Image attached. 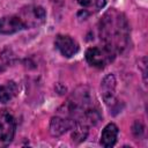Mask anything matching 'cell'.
Returning <instances> with one entry per match:
<instances>
[{
	"mask_svg": "<svg viewBox=\"0 0 148 148\" xmlns=\"http://www.w3.org/2000/svg\"><path fill=\"white\" fill-rule=\"evenodd\" d=\"M99 37L113 53L123 52L130 39V25L125 15L117 9L108 10L99 22Z\"/></svg>",
	"mask_w": 148,
	"mask_h": 148,
	"instance_id": "cell-1",
	"label": "cell"
},
{
	"mask_svg": "<svg viewBox=\"0 0 148 148\" xmlns=\"http://www.w3.org/2000/svg\"><path fill=\"white\" fill-rule=\"evenodd\" d=\"M114 56L116 53H113L111 50H109L105 46H102V47L92 46L86 51V59L88 64L97 68L105 67L108 64H110L114 59Z\"/></svg>",
	"mask_w": 148,
	"mask_h": 148,
	"instance_id": "cell-2",
	"label": "cell"
},
{
	"mask_svg": "<svg viewBox=\"0 0 148 148\" xmlns=\"http://www.w3.org/2000/svg\"><path fill=\"white\" fill-rule=\"evenodd\" d=\"M15 119L8 111L0 112V148L7 147L15 135Z\"/></svg>",
	"mask_w": 148,
	"mask_h": 148,
	"instance_id": "cell-3",
	"label": "cell"
},
{
	"mask_svg": "<svg viewBox=\"0 0 148 148\" xmlns=\"http://www.w3.org/2000/svg\"><path fill=\"white\" fill-rule=\"evenodd\" d=\"M18 17L23 21V23L25 24V28L37 27L45 21L46 13L44 8L40 6H29L21 10V14Z\"/></svg>",
	"mask_w": 148,
	"mask_h": 148,
	"instance_id": "cell-4",
	"label": "cell"
},
{
	"mask_svg": "<svg viewBox=\"0 0 148 148\" xmlns=\"http://www.w3.org/2000/svg\"><path fill=\"white\" fill-rule=\"evenodd\" d=\"M54 45L59 50V52L66 58H71L79 51V44L67 35H58L56 37Z\"/></svg>",
	"mask_w": 148,
	"mask_h": 148,
	"instance_id": "cell-5",
	"label": "cell"
},
{
	"mask_svg": "<svg viewBox=\"0 0 148 148\" xmlns=\"http://www.w3.org/2000/svg\"><path fill=\"white\" fill-rule=\"evenodd\" d=\"M101 95L105 104L112 105L116 102V77L113 74L104 76L101 83Z\"/></svg>",
	"mask_w": 148,
	"mask_h": 148,
	"instance_id": "cell-6",
	"label": "cell"
},
{
	"mask_svg": "<svg viewBox=\"0 0 148 148\" xmlns=\"http://www.w3.org/2000/svg\"><path fill=\"white\" fill-rule=\"evenodd\" d=\"M25 29V24L18 16H5L0 18V34L9 35Z\"/></svg>",
	"mask_w": 148,
	"mask_h": 148,
	"instance_id": "cell-7",
	"label": "cell"
},
{
	"mask_svg": "<svg viewBox=\"0 0 148 148\" xmlns=\"http://www.w3.org/2000/svg\"><path fill=\"white\" fill-rule=\"evenodd\" d=\"M74 123H75V120L68 116H56L51 119L50 132L52 135H56V136L61 135L67 130L72 128Z\"/></svg>",
	"mask_w": 148,
	"mask_h": 148,
	"instance_id": "cell-8",
	"label": "cell"
},
{
	"mask_svg": "<svg viewBox=\"0 0 148 148\" xmlns=\"http://www.w3.org/2000/svg\"><path fill=\"white\" fill-rule=\"evenodd\" d=\"M117 135H118V127L116 124L110 123L108 124L104 130L102 131L101 134V145L105 148H110L116 145L117 141Z\"/></svg>",
	"mask_w": 148,
	"mask_h": 148,
	"instance_id": "cell-9",
	"label": "cell"
},
{
	"mask_svg": "<svg viewBox=\"0 0 148 148\" xmlns=\"http://www.w3.org/2000/svg\"><path fill=\"white\" fill-rule=\"evenodd\" d=\"M88 135V125H86L82 121H75L73 125V132H72V139L75 142H82L86 140Z\"/></svg>",
	"mask_w": 148,
	"mask_h": 148,
	"instance_id": "cell-10",
	"label": "cell"
},
{
	"mask_svg": "<svg viewBox=\"0 0 148 148\" xmlns=\"http://www.w3.org/2000/svg\"><path fill=\"white\" fill-rule=\"evenodd\" d=\"M16 94V86L14 82H8L5 86H0V102L7 103Z\"/></svg>",
	"mask_w": 148,
	"mask_h": 148,
	"instance_id": "cell-11",
	"label": "cell"
},
{
	"mask_svg": "<svg viewBox=\"0 0 148 148\" xmlns=\"http://www.w3.org/2000/svg\"><path fill=\"white\" fill-rule=\"evenodd\" d=\"M105 6V0H96V8L101 9Z\"/></svg>",
	"mask_w": 148,
	"mask_h": 148,
	"instance_id": "cell-12",
	"label": "cell"
},
{
	"mask_svg": "<svg viewBox=\"0 0 148 148\" xmlns=\"http://www.w3.org/2000/svg\"><path fill=\"white\" fill-rule=\"evenodd\" d=\"M81 6H89L92 0H76Z\"/></svg>",
	"mask_w": 148,
	"mask_h": 148,
	"instance_id": "cell-13",
	"label": "cell"
}]
</instances>
